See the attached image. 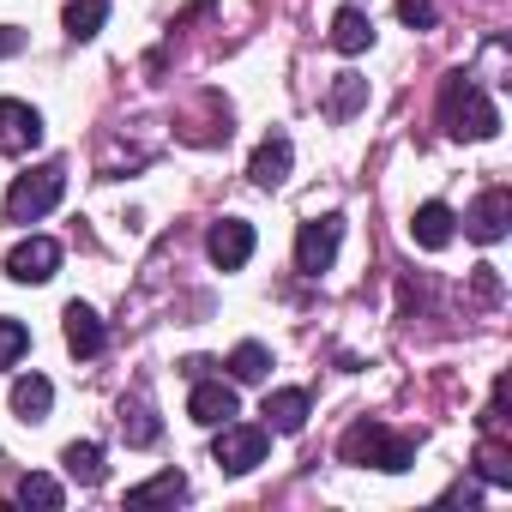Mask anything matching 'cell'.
Masks as SVG:
<instances>
[{
  "instance_id": "1",
  "label": "cell",
  "mask_w": 512,
  "mask_h": 512,
  "mask_svg": "<svg viewBox=\"0 0 512 512\" xmlns=\"http://www.w3.org/2000/svg\"><path fill=\"white\" fill-rule=\"evenodd\" d=\"M440 127L452 133V139H494L500 133V109L488 103V91L476 85V79H464V73H452L446 85H440Z\"/></svg>"
},
{
  "instance_id": "2",
  "label": "cell",
  "mask_w": 512,
  "mask_h": 512,
  "mask_svg": "<svg viewBox=\"0 0 512 512\" xmlns=\"http://www.w3.org/2000/svg\"><path fill=\"white\" fill-rule=\"evenodd\" d=\"M344 464H374V470H386V476H404L410 464H416V440L410 434H392L386 422H356L350 434H344Z\"/></svg>"
},
{
  "instance_id": "3",
  "label": "cell",
  "mask_w": 512,
  "mask_h": 512,
  "mask_svg": "<svg viewBox=\"0 0 512 512\" xmlns=\"http://www.w3.org/2000/svg\"><path fill=\"white\" fill-rule=\"evenodd\" d=\"M61 193H67V169H61V163L25 169V175L13 181V193H7V223H37V217H49V211L61 205Z\"/></svg>"
},
{
  "instance_id": "4",
  "label": "cell",
  "mask_w": 512,
  "mask_h": 512,
  "mask_svg": "<svg viewBox=\"0 0 512 512\" xmlns=\"http://www.w3.org/2000/svg\"><path fill=\"white\" fill-rule=\"evenodd\" d=\"M266 446H272L266 422H223L217 440H211V458H217L223 476H247L253 464H266Z\"/></svg>"
},
{
  "instance_id": "5",
  "label": "cell",
  "mask_w": 512,
  "mask_h": 512,
  "mask_svg": "<svg viewBox=\"0 0 512 512\" xmlns=\"http://www.w3.org/2000/svg\"><path fill=\"white\" fill-rule=\"evenodd\" d=\"M338 241H344V217H338V211H326V217H308V223L296 229V272H308V278L332 272V260H338Z\"/></svg>"
},
{
  "instance_id": "6",
  "label": "cell",
  "mask_w": 512,
  "mask_h": 512,
  "mask_svg": "<svg viewBox=\"0 0 512 512\" xmlns=\"http://www.w3.org/2000/svg\"><path fill=\"white\" fill-rule=\"evenodd\" d=\"M55 272H61V241H49V235H25L7 253V278L13 284H49Z\"/></svg>"
},
{
  "instance_id": "7",
  "label": "cell",
  "mask_w": 512,
  "mask_h": 512,
  "mask_svg": "<svg viewBox=\"0 0 512 512\" xmlns=\"http://www.w3.org/2000/svg\"><path fill=\"white\" fill-rule=\"evenodd\" d=\"M205 253H211V266H217V272H241V266L253 260V223H247V217H223V223H211Z\"/></svg>"
},
{
  "instance_id": "8",
  "label": "cell",
  "mask_w": 512,
  "mask_h": 512,
  "mask_svg": "<svg viewBox=\"0 0 512 512\" xmlns=\"http://www.w3.org/2000/svg\"><path fill=\"white\" fill-rule=\"evenodd\" d=\"M506 229H512V193H506V187L476 193V205L464 211V235H470V241H482V247H494Z\"/></svg>"
},
{
  "instance_id": "9",
  "label": "cell",
  "mask_w": 512,
  "mask_h": 512,
  "mask_svg": "<svg viewBox=\"0 0 512 512\" xmlns=\"http://www.w3.org/2000/svg\"><path fill=\"white\" fill-rule=\"evenodd\" d=\"M235 410H241V398H235L229 380H211V374L193 380V392H187V416H193L199 428H223V422H235Z\"/></svg>"
},
{
  "instance_id": "10",
  "label": "cell",
  "mask_w": 512,
  "mask_h": 512,
  "mask_svg": "<svg viewBox=\"0 0 512 512\" xmlns=\"http://www.w3.org/2000/svg\"><path fill=\"white\" fill-rule=\"evenodd\" d=\"M31 145H43V115L31 103H19V97H0V151L19 157Z\"/></svg>"
},
{
  "instance_id": "11",
  "label": "cell",
  "mask_w": 512,
  "mask_h": 512,
  "mask_svg": "<svg viewBox=\"0 0 512 512\" xmlns=\"http://www.w3.org/2000/svg\"><path fill=\"white\" fill-rule=\"evenodd\" d=\"M290 163H296V145H290V133H266L260 139V151H253V163H247V175H253V187H284L290 181Z\"/></svg>"
},
{
  "instance_id": "12",
  "label": "cell",
  "mask_w": 512,
  "mask_h": 512,
  "mask_svg": "<svg viewBox=\"0 0 512 512\" xmlns=\"http://www.w3.org/2000/svg\"><path fill=\"white\" fill-rule=\"evenodd\" d=\"M61 332H67V350L73 356H103V344H109V332H103V320H97V308H85V302H67V314H61Z\"/></svg>"
},
{
  "instance_id": "13",
  "label": "cell",
  "mask_w": 512,
  "mask_h": 512,
  "mask_svg": "<svg viewBox=\"0 0 512 512\" xmlns=\"http://www.w3.org/2000/svg\"><path fill=\"white\" fill-rule=\"evenodd\" d=\"M266 428H272V434H302V428H308V392H302V386L266 392Z\"/></svg>"
},
{
  "instance_id": "14",
  "label": "cell",
  "mask_w": 512,
  "mask_h": 512,
  "mask_svg": "<svg viewBox=\"0 0 512 512\" xmlns=\"http://www.w3.org/2000/svg\"><path fill=\"white\" fill-rule=\"evenodd\" d=\"M410 241H416V247H428V253H440V247L452 241V211H446L440 199L416 205V217H410Z\"/></svg>"
},
{
  "instance_id": "15",
  "label": "cell",
  "mask_w": 512,
  "mask_h": 512,
  "mask_svg": "<svg viewBox=\"0 0 512 512\" xmlns=\"http://www.w3.org/2000/svg\"><path fill=\"white\" fill-rule=\"evenodd\" d=\"M49 410H55V386L43 374H19L13 380V416L19 422H43Z\"/></svg>"
},
{
  "instance_id": "16",
  "label": "cell",
  "mask_w": 512,
  "mask_h": 512,
  "mask_svg": "<svg viewBox=\"0 0 512 512\" xmlns=\"http://www.w3.org/2000/svg\"><path fill=\"white\" fill-rule=\"evenodd\" d=\"M61 470H67L79 488H97V482L109 476V464H103V446H97V440H73V446H61Z\"/></svg>"
},
{
  "instance_id": "17",
  "label": "cell",
  "mask_w": 512,
  "mask_h": 512,
  "mask_svg": "<svg viewBox=\"0 0 512 512\" xmlns=\"http://www.w3.org/2000/svg\"><path fill=\"white\" fill-rule=\"evenodd\" d=\"M103 25H109V0H67V13H61V31H67L73 43H91Z\"/></svg>"
},
{
  "instance_id": "18",
  "label": "cell",
  "mask_w": 512,
  "mask_h": 512,
  "mask_svg": "<svg viewBox=\"0 0 512 512\" xmlns=\"http://www.w3.org/2000/svg\"><path fill=\"white\" fill-rule=\"evenodd\" d=\"M374 43V25H368V13L362 7H344L338 19H332V49L338 55H362Z\"/></svg>"
},
{
  "instance_id": "19",
  "label": "cell",
  "mask_w": 512,
  "mask_h": 512,
  "mask_svg": "<svg viewBox=\"0 0 512 512\" xmlns=\"http://www.w3.org/2000/svg\"><path fill=\"white\" fill-rule=\"evenodd\" d=\"M175 500H187V476L181 470H163V476L127 488V506H175Z\"/></svg>"
},
{
  "instance_id": "20",
  "label": "cell",
  "mask_w": 512,
  "mask_h": 512,
  "mask_svg": "<svg viewBox=\"0 0 512 512\" xmlns=\"http://www.w3.org/2000/svg\"><path fill=\"white\" fill-rule=\"evenodd\" d=\"M266 374H272V350L266 344H235L229 350V380L235 386H260Z\"/></svg>"
},
{
  "instance_id": "21",
  "label": "cell",
  "mask_w": 512,
  "mask_h": 512,
  "mask_svg": "<svg viewBox=\"0 0 512 512\" xmlns=\"http://www.w3.org/2000/svg\"><path fill=\"white\" fill-rule=\"evenodd\" d=\"M121 434H127V446H157V434H163V422H157V410L145 404V398H121Z\"/></svg>"
},
{
  "instance_id": "22",
  "label": "cell",
  "mask_w": 512,
  "mask_h": 512,
  "mask_svg": "<svg viewBox=\"0 0 512 512\" xmlns=\"http://www.w3.org/2000/svg\"><path fill=\"white\" fill-rule=\"evenodd\" d=\"M19 506H37V512H61V506H67V488H61L55 476L31 470V476L19 482Z\"/></svg>"
},
{
  "instance_id": "23",
  "label": "cell",
  "mask_w": 512,
  "mask_h": 512,
  "mask_svg": "<svg viewBox=\"0 0 512 512\" xmlns=\"http://www.w3.org/2000/svg\"><path fill=\"white\" fill-rule=\"evenodd\" d=\"M362 103H368V79L362 73H338V85H332V121H350Z\"/></svg>"
},
{
  "instance_id": "24",
  "label": "cell",
  "mask_w": 512,
  "mask_h": 512,
  "mask_svg": "<svg viewBox=\"0 0 512 512\" xmlns=\"http://www.w3.org/2000/svg\"><path fill=\"white\" fill-rule=\"evenodd\" d=\"M25 350H31V332H25L19 320H7V314H0V368L25 362Z\"/></svg>"
},
{
  "instance_id": "25",
  "label": "cell",
  "mask_w": 512,
  "mask_h": 512,
  "mask_svg": "<svg viewBox=\"0 0 512 512\" xmlns=\"http://www.w3.org/2000/svg\"><path fill=\"white\" fill-rule=\"evenodd\" d=\"M398 19H404L410 31H434L440 13H434V0H398Z\"/></svg>"
},
{
  "instance_id": "26",
  "label": "cell",
  "mask_w": 512,
  "mask_h": 512,
  "mask_svg": "<svg viewBox=\"0 0 512 512\" xmlns=\"http://www.w3.org/2000/svg\"><path fill=\"white\" fill-rule=\"evenodd\" d=\"M482 476H488L494 488H506V482H512V470L500 464V452H482Z\"/></svg>"
},
{
  "instance_id": "27",
  "label": "cell",
  "mask_w": 512,
  "mask_h": 512,
  "mask_svg": "<svg viewBox=\"0 0 512 512\" xmlns=\"http://www.w3.org/2000/svg\"><path fill=\"white\" fill-rule=\"evenodd\" d=\"M476 296H482V302H494V296H500V278H494V266H476Z\"/></svg>"
},
{
  "instance_id": "28",
  "label": "cell",
  "mask_w": 512,
  "mask_h": 512,
  "mask_svg": "<svg viewBox=\"0 0 512 512\" xmlns=\"http://www.w3.org/2000/svg\"><path fill=\"white\" fill-rule=\"evenodd\" d=\"M19 49H25V37L13 25H0V55H19Z\"/></svg>"
}]
</instances>
